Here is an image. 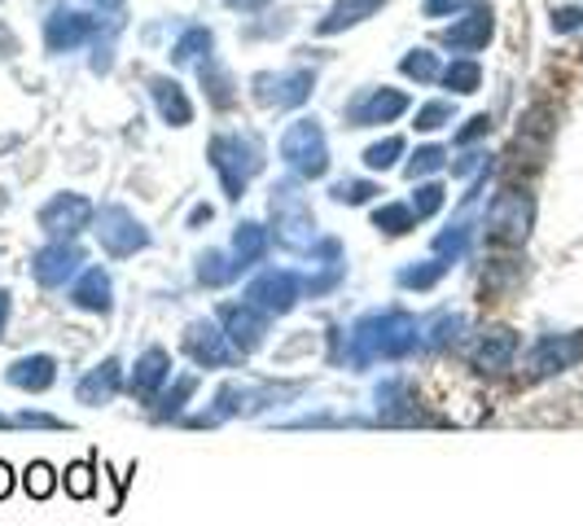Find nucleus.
Here are the masks:
<instances>
[{"label":"nucleus","mask_w":583,"mask_h":526,"mask_svg":"<svg viewBox=\"0 0 583 526\" xmlns=\"http://www.w3.org/2000/svg\"><path fill=\"white\" fill-rule=\"evenodd\" d=\"M10 491H14V469H10L5 461H0V500H5Z\"/></svg>","instance_id":"nucleus-35"},{"label":"nucleus","mask_w":583,"mask_h":526,"mask_svg":"<svg viewBox=\"0 0 583 526\" xmlns=\"http://www.w3.org/2000/svg\"><path fill=\"white\" fill-rule=\"evenodd\" d=\"M167 382H171V356L163 347H145L136 369H132V399L150 404Z\"/></svg>","instance_id":"nucleus-12"},{"label":"nucleus","mask_w":583,"mask_h":526,"mask_svg":"<svg viewBox=\"0 0 583 526\" xmlns=\"http://www.w3.org/2000/svg\"><path fill=\"white\" fill-rule=\"evenodd\" d=\"M421 334H430V347L443 351V347L461 343V334H465V316H461V312H439L430 325H421Z\"/></svg>","instance_id":"nucleus-18"},{"label":"nucleus","mask_w":583,"mask_h":526,"mask_svg":"<svg viewBox=\"0 0 583 526\" xmlns=\"http://www.w3.org/2000/svg\"><path fill=\"white\" fill-rule=\"evenodd\" d=\"M452 119V110L448 106H426L421 115H417V128H426V132H435V128H443Z\"/></svg>","instance_id":"nucleus-32"},{"label":"nucleus","mask_w":583,"mask_h":526,"mask_svg":"<svg viewBox=\"0 0 583 526\" xmlns=\"http://www.w3.org/2000/svg\"><path fill=\"white\" fill-rule=\"evenodd\" d=\"M119 386H123V364L110 356V360H102V364L75 386V399L88 404V408H102V404H110V399L119 395Z\"/></svg>","instance_id":"nucleus-13"},{"label":"nucleus","mask_w":583,"mask_h":526,"mask_svg":"<svg viewBox=\"0 0 583 526\" xmlns=\"http://www.w3.org/2000/svg\"><path fill=\"white\" fill-rule=\"evenodd\" d=\"M233 277H237V263H224V254L211 250V254L198 259V282L202 286H228Z\"/></svg>","instance_id":"nucleus-19"},{"label":"nucleus","mask_w":583,"mask_h":526,"mask_svg":"<svg viewBox=\"0 0 583 526\" xmlns=\"http://www.w3.org/2000/svg\"><path fill=\"white\" fill-rule=\"evenodd\" d=\"M448 273V259H430V263H413V268H400V286L404 290H435Z\"/></svg>","instance_id":"nucleus-17"},{"label":"nucleus","mask_w":583,"mask_h":526,"mask_svg":"<svg viewBox=\"0 0 583 526\" xmlns=\"http://www.w3.org/2000/svg\"><path fill=\"white\" fill-rule=\"evenodd\" d=\"M219 325H224V338L233 343L237 356L259 351L263 338H267V312H259L254 303H224L219 308Z\"/></svg>","instance_id":"nucleus-6"},{"label":"nucleus","mask_w":583,"mask_h":526,"mask_svg":"<svg viewBox=\"0 0 583 526\" xmlns=\"http://www.w3.org/2000/svg\"><path fill=\"white\" fill-rule=\"evenodd\" d=\"M206 219H211V206H198V211L189 215V224H193V228H198V224H206Z\"/></svg>","instance_id":"nucleus-36"},{"label":"nucleus","mask_w":583,"mask_h":526,"mask_svg":"<svg viewBox=\"0 0 583 526\" xmlns=\"http://www.w3.org/2000/svg\"><path fill=\"white\" fill-rule=\"evenodd\" d=\"M531 224H535V202L526 193H517V189L496 193V202L487 211V237L496 246H522Z\"/></svg>","instance_id":"nucleus-2"},{"label":"nucleus","mask_w":583,"mask_h":526,"mask_svg":"<svg viewBox=\"0 0 583 526\" xmlns=\"http://www.w3.org/2000/svg\"><path fill=\"white\" fill-rule=\"evenodd\" d=\"M5 382L10 386H19V391H49L53 382H58V360L53 356H23V360H14L10 369H5Z\"/></svg>","instance_id":"nucleus-14"},{"label":"nucleus","mask_w":583,"mask_h":526,"mask_svg":"<svg viewBox=\"0 0 583 526\" xmlns=\"http://www.w3.org/2000/svg\"><path fill=\"white\" fill-rule=\"evenodd\" d=\"M97 237H102L106 254H115V259H128V254L145 250V241H150V232H145V228H141V224L123 211V206H106V211H102Z\"/></svg>","instance_id":"nucleus-7"},{"label":"nucleus","mask_w":583,"mask_h":526,"mask_svg":"<svg viewBox=\"0 0 583 526\" xmlns=\"http://www.w3.org/2000/svg\"><path fill=\"white\" fill-rule=\"evenodd\" d=\"M583 360V338L579 334H548V338H539L535 347H531V356H526V378H557V373H566V369H574Z\"/></svg>","instance_id":"nucleus-4"},{"label":"nucleus","mask_w":583,"mask_h":526,"mask_svg":"<svg viewBox=\"0 0 583 526\" xmlns=\"http://www.w3.org/2000/svg\"><path fill=\"white\" fill-rule=\"evenodd\" d=\"M439 206H443V184H421L417 198H413V215L426 219V215H435Z\"/></svg>","instance_id":"nucleus-26"},{"label":"nucleus","mask_w":583,"mask_h":526,"mask_svg":"<svg viewBox=\"0 0 583 526\" xmlns=\"http://www.w3.org/2000/svg\"><path fill=\"white\" fill-rule=\"evenodd\" d=\"M378 189L373 184H365V180H343V184H334V198L338 202H369Z\"/></svg>","instance_id":"nucleus-28"},{"label":"nucleus","mask_w":583,"mask_h":526,"mask_svg":"<svg viewBox=\"0 0 583 526\" xmlns=\"http://www.w3.org/2000/svg\"><path fill=\"white\" fill-rule=\"evenodd\" d=\"M193 391H198V373H180V378H176V386L158 399V417H176V413L193 399Z\"/></svg>","instance_id":"nucleus-20"},{"label":"nucleus","mask_w":583,"mask_h":526,"mask_svg":"<svg viewBox=\"0 0 583 526\" xmlns=\"http://www.w3.org/2000/svg\"><path fill=\"white\" fill-rule=\"evenodd\" d=\"M67 491H71L75 500H88V495H93V461H75V465L67 469Z\"/></svg>","instance_id":"nucleus-24"},{"label":"nucleus","mask_w":583,"mask_h":526,"mask_svg":"<svg viewBox=\"0 0 583 526\" xmlns=\"http://www.w3.org/2000/svg\"><path fill=\"white\" fill-rule=\"evenodd\" d=\"M513 356H517V334L504 330V325H496V330L478 334V343H474V351H469V364H474L478 373H504V369L513 364Z\"/></svg>","instance_id":"nucleus-11"},{"label":"nucleus","mask_w":583,"mask_h":526,"mask_svg":"<svg viewBox=\"0 0 583 526\" xmlns=\"http://www.w3.org/2000/svg\"><path fill=\"white\" fill-rule=\"evenodd\" d=\"M465 246H469V228H465V224H461V228H452V232H443V237L435 241V250H439V254H452V259H456Z\"/></svg>","instance_id":"nucleus-29"},{"label":"nucleus","mask_w":583,"mask_h":526,"mask_svg":"<svg viewBox=\"0 0 583 526\" xmlns=\"http://www.w3.org/2000/svg\"><path fill=\"white\" fill-rule=\"evenodd\" d=\"M285 158L295 163L304 176H321L325 171V136H321V128L317 123H299V128H289L285 132Z\"/></svg>","instance_id":"nucleus-9"},{"label":"nucleus","mask_w":583,"mask_h":526,"mask_svg":"<svg viewBox=\"0 0 583 526\" xmlns=\"http://www.w3.org/2000/svg\"><path fill=\"white\" fill-rule=\"evenodd\" d=\"M373 224H378V228H386L391 237H400V232L417 228V215H413V206H382V211L373 215Z\"/></svg>","instance_id":"nucleus-23"},{"label":"nucleus","mask_w":583,"mask_h":526,"mask_svg":"<svg viewBox=\"0 0 583 526\" xmlns=\"http://www.w3.org/2000/svg\"><path fill=\"white\" fill-rule=\"evenodd\" d=\"M10 308H14V295L0 290V338H5V325H10Z\"/></svg>","instance_id":"nucleus-34"},{"label":"nucleus","mask_w":583,"mask_h":526,"mask_svg":"<svg viewBox=\"0 0 583 526\" xmlns=\"http://www.w3.org/2000/svg\"><path fill=\"white\" fill-rule=\"evenodd\" d=\"M448 88L474 93V88H478V67H474V62H456V67L448 71Z\"/></svg>","instance_id":"nucleus-27"},{"label":"nucleus","mask_w":583,"mask_h":526,"mask_svg":"<svg viewBox=\"0 0 583 526\" xmlns=\"http://www.w3.org/2000/svg\"><path fill=\"white\" fill-rule=\"evenodd\" d=\"M233 250H237V273H246V268H254V263L267 254V232L259 224H237Z\"/></svg>","instance_id":"nucleus-16"},{"label":"nucleus","mask_w":583,"mask_h":526,"mask_svg":"<svg viewBox=\"0 0 583 526\" xmlns=\"http://www.w3.org/2000/svg\"><path fill=\"white\" fill-rule=\"evenodd\" d=\"M246 303H254V308L267 312V316L295 312V303H299V277L285 273V268H267V273H259V277L250 282Z\"/></svg>","instance_id":"nucleus-5"},{"label":"nucleus","mask_w":583,"mask_h":526,"mask_svg":"<svg viewBox=\"0 0 583 526\" xmlns=\"http://www.w3.org/2000/svg\"><path fill=\"white\" fill-rule=\"evenodd\" d=\"M80 263H84V250H80V246L53 241V246H45V250L32 259V273H36L40 286L58 290V286H67V282L80 273Z\"/></svg>","instance_id":"nucleus-8"},{"label":"nucleus","mask_w":583,"mask_h":526,"mask_svg":"<svg viewBox=\"0 0 583 526\" xmlns=\"http://www.w3.org/2000/svg\"><path fill=\"white\" fill-rule=\"evenodd\" d=\"M158 101H163V115L171 123H189V101L176 93V84H158Z\"/></svg>","instance_id":"nucleus-25"},{"label":"nucleus","mask_w":583,"mask_h":526,"mask_svg":"<svg viewBox=\"0 0 583 526\" xmlns=\"http://www.w3.org/2000/svg\"><path fill=\"white\" fill-rule=\"evenodd\" d=\"M180 347H185V356L198 369H228V364H237V351H233V343L224 338V330L215 321H189Z\"/></svg>","instance_id":"nucleus-3"},{"label":"nucleus","mask_w":583,"mask_h":526,"mask_svg":"<svg viewBox=\"0 0 583 526\" xmlns=\"http://www.w3.org/2000/svg\"><path fill=\"white\" fill-rule=\"evenodd\" d=\"M404 110V97L400 93H382V97H373L365 110H356V119L360 123H386V119H395Z\"/></svg>","instance_id":"nucleus-22"},{"label":"nucleus","mask_w":583,"mask_h":526,"mask_svg":"<svg viewBox=\"0 0 583 526\" xmlns=\"http://www.w3.org/2000/svg\"><path fill=\"white\" fill-rule=\"evenodd\" d=\"M421 325L417 316H408L404 308H386V312H369L365 321H356L352 338H347V364L352 369H369L378 360H404L421 347Z\"/></svg>","instance_id":"nucleus-1"},{"label":"nucleus","mask_w":583,"mask_h":526,"mask_svg":"<svg viewBox=\"0 0 583 526\" xmlns=\"http://www.w3.org/2000/svg\"><path fill=\"white\" fill-rule=\"evenodd\" d=\"M71 303H75L80 312H97V316H106V312L115 308V286H110V277H106L102 268H88V273L71 286Z\"/></svg>","instance_id":"nucleus-15"},{"label":"nucleus","mask_w":583,"mask_h":526,"mask_svg":"<svg viewBox=\"0 0 583 526\" xmlns=\"http://www.w3.org/2000/svg\"><path fill=\"white\" fill-rule=\"evenodd\" d=\"M14 421L19 426H40V430H62V421L58 417H45V413H19Z\"/></svg>","instance_id":"nucleus-33"},{"label":"nucleus","mask_w":583,"mask_h":526,"mask_svg":"<svg viewBox=\"0 0 583 526\" xmlns=\"http://www.w3.org/2000/svg\"><path fill=\"white\" fill-rule=\"evenodd\" d=\"M395 154H400V141H382V145H373V150L365 154V163H369V167H391Z\"/></svg>","instance_id":"nucleus-31"},{"label":"nucleus","mask_w":583,"mask_h":526,"mask_svg":"<svg viewBox=\"0 0 583 526\" xmlns=\"http://www.w3.org/2000/svg\"><path fill=\"white\" fill-rule=\"evenodd\" d=\"M435 167H443V150H421V154L408 163V176L417 180V176H426V171H435Z\"/></svg>","instance_id":"nucleus-30"},{"label":"nucleus","mask_w":583,"mask_h":526,"mask_svg":"<svg viewBox=\"0 0 583 526\" xmlns=\"http://www.w3.org/2000/svg\"><path fill=\"white\" fill-rule=\"evenodd\" d=\"M23 487H27V495L49 500V495H53V487H58L53 465H49V461H32V465H27V474H23Z\"/></svg>","instance_id":"nucleus-21"},{"label":"nucleus","mask_w":583,"mask_h":526,"mask_svg":"<svg viewBox=\"0 0 583 526\" xmlns=\"http://www.w3.org/2000/svg\"><path fill=\"white\" fill-rule=\"evenodd\" d=\"M93 219V206L80 198V193H58L45 211H40V228L53 232V237H75L80 228H88Z\"/></svg>","instance_id":"nucleus-10"}]
</instances>
